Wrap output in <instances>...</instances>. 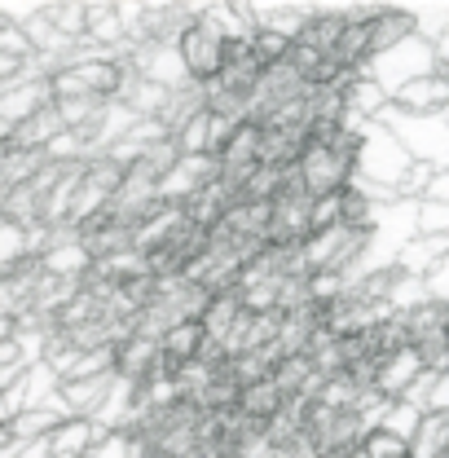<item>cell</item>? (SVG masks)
<instances>
[{
    "label": "cell",
    "mask_w": 449,
    "mask_h": 458,
    "mask_svg": "<svg viewBox=\"0 0 449 458\" xmlns=\"http://www.w3.org/2000/svg\"><path fill=\"white\" fill-rule=\"evenodd\" d=\"M128 71L119 57H75L49 75L54 102H119Z\"/></svg>",
    "instance_id": "cell-1"
},
{
    "label": "cell",
    "mask_w": 449,
    "mask_h": 458,
    "mask_svg": "<svg viewBox=\"0 0 449 458\" xmlns=\"http://www.w3.org/2000/svg\"><path fill=\"white\" fill-rule=\"evenodd\" d=\"M410 150L401 146V137H396L388 123H366L361 128V137H357V159H352V176L357 181H366V185H379V190H393L401 185V176L410 172Z\"/></svg>",
    "instance_id": "cell-2"
},
{
    "label": "cell",
    "mask_w": 449,
    "mask_h": 458,
    "mask_svg": "<svg viewBox=\"0 0 449 458\" xmlns=\"http://www.w3.org/2000/svg\"><path fill=\"white\" fill-rule=\"evenodd\" d=\"M441 62H436V49H432V40L419 31V36H410V40H401L393 45L388 54H375L366 62V75L393 98L401 84H410V80H419V75H428V71H436Z\"/></svg>",
    "instance_id": "cell-3"
},
{
    "label": "cell",
    "mask_w": 449,
    "mask_h": 458,
    "mask_svg": "<svg viewBox=\"0 0 449 458\" xmlns=\"http://www.w3.org/2000/svg\"><path fill=\"white\" fill-rule=\"evenodd\" d=\"M203 251H208V229L181 216L164 242H155L150 251H141V260H146L150 278H185Z\"/></svg>",
    "instance_id": "cell-4"
},
{
    "label": "cell",
    "mask_w": 449,
    "mask_h": 458,
    "mask_svg": "<svg viewBox=\"0 0 449 458\" xmlns=\"http://www.w3.org/2000/svg\"><path fill=\"white\" fill-rule=\"evenodd\" d=\"M221 31L203 18V4H199V18L172 40V49L181 57V66H185V80L190 84H208L216 71H221Z\"/></svg>",
    "instance_id": "cell-5"
},
{
    "label": "cell",
    "mask_w": 449,
    "mask_h": 458,
    "mask_svg": "<svg viewBox=\"0 0 449 458\" xmlns=\"http://www.w3.org/2000/svg\"><path fill=\"white\" fill-rule=\"evenodd\" d=\"M45 102H54V89L40 71H22L18 80L0 84V146L13 137V128L27 119L31 111H40Z\"/></svg>",
    "instance_id": "cell-6"
},
{
    "label": "cell",
    "mask_w": 449,
    "mask_h": 458,
    "mask_svg": "<svg viewBox=\"0 0 449 458\" xmlns=\"http://www.w3.org/2000/svg\"><path fill=\"white\" fill-rule=\"evenodd\" d=\"M445 106H449V71L445 66H436V71H428V75L401 84L393 98H388V111L405 114V119H432V114L445 111Z\"/></svg>",
    "instance_id": "cell-7"
},
{
    "label": "cell",
    "mask_w": 449,
    "mask_h": 458,
    "mask_svg": "<svg viewBox=\"0 0 449 458\" xmlns=\"http://www.w3.org/2000/svg\"><path fill=\"white\" fill-rule=\"evenodd\" d=\"M212 181H216V159L212 155H176V164L159 176V203L181 208Z\"/></svg>",
    "instance_id": "cell-8"
},
{
    "label": "cell",
    "mask_w": 449,
    "mask_h": 458,
    "mask_svg": "<svg viewBox=\"0 0 449 458\" xmlns=\"http://www.w3.org/2000/svg\"><path fill=\"white\" fill-rule=\"evenodd\" d=\"M419 375H423V361H419V352L405 344V348H396V352H388V357L375 361L370 393H379L384 401H401L414 384H419Z\"/></svg>",
    "instance_id": "cell-9"
},
{
    "label": "cell",
    "mask_w": 449,
    "mask_h": 458,
    "mask_svg": "<svg viewBox=\"0 0 449 458\" xmlns=\"http://www.w3.org/2000/svg\"><path fill=\"white\" fill-rule=\"evenodd\" d=\"M229 119L221 114H212L208 106H199V111L190 114L176 132H172V141H176V155H212L216 159V150H221V141L229 137Z\"/></svg>",
    "instance_id": "cell-10"
},
{
    "label": "cell",
    "mask_w": 449,
    "mask_h": 458,
    "mask_svg": "<svg viewBox=\"0 0 449 458\" xmlns=\"http://www.w3.org/2000/svg\"><path fill=\"white\" fill-rule=\"evenodd\" d=\"M419 36V13L414 9H401V4H384L375 18H370V57L388 54L393 45Z\"/></svg>",
    "instance_id": "cell-11"
},
{
    "label": "cell",
    "mask_w": 449,
    "mask_h": 458,
    "mask_svg": "<svg viewBox=\"0 0 449 458\" xmlns=\"http://www.w3.org/2000/svg\"><path fill=\"white\" fill-rule=\"evenodd\" d=\"M233 410L247 419V423H260V428H269L274 419H278L282 410H286V397L278 393V384L274 379H256V384H247V388H238V401H233Z\"/></svg>",
    "instance_id": "cell-12"
},
{
    "label": "cell",
    "mask_w": 449,
    "mask_h": 458,
    "mask_svg": "<svg viewBox=\"0 0 449 458\" xmlns=\"http://www.w3.org/2000/svg\"><path fill=\"white\" fill-rule=\"evenodd\" d=\"M97 423L93 419H62L54 432L45 437V454L49 458H84L89 445L97 441Z\"/></svg>",
    "instance_id": "cell-13"
},
{
    "label": "cell",
    "mask_w": 449,
    "mask_h": 458,
    "mask_svg": "<svg viewBox=\"0 0 449 458\" xmlns=\"http://www.w3.org/2000/svg\"><path fill=\"white\" fill-rule=\"evenodd\" d=\"M57 132H62V114H57L54 102H45L40 111H31L18 128H13V137H9V146H22V150H49V141H54Z\"/></svg>",
    "instance_id": "cell-14"
},
{
    "label": "cell",
    "mask_w": 449,
    "mask_h": 458,
    "mask_svg": "<svg viewBox=\"0 0 449 458\" xmlns=\"http://www.w3.org/2000/svg\"><path fill=\"white\" fill-rule=\"evenodd\" d=\"M238 313H242V304H238V291H233V286L208 295V304H203V313H199V327H203V335H208V344H212L216 352H221V340L229 335V327L238 322Z\"/></svg>",
    "instance_id": "cell-15"
},
{
    "label": "cell",
    "mask_w": 449,
    "mask_h": 458,
    "mask_svg": "<svg viewBox=\"0 0 449 458\" xmlns=\"http://www.w3.org/2000/svg\"><path fill=\"white\" fill-rule=\"evenodd\" d=\"M4 423H9V437H13V441H45L57 423H62V410L49 405V401H40V405H27V410L9 414Z\"/></svg>",
    "instance_id": "cell-16"
},
{
    "label": "cell",
    "mask_w": 449,
    "mask_h": 458,
    "mask_svg": "<svg viewBox=\"0 0 449 458\" xmlns=\"http://www.w3.org/2000/svg\"><path fill=\"white\" fill-rule=\"evenodd\" d=\"M40 18L57 40H66V45L84 40V0H49V4H40Z\"/></svg>",
    "instance_id": "cell-17"
},
{
    "label": "cell",
    "mask_w": 449,
    "mask_h": 458,
    "mask_svg": "<svg viewBox=\"0 0 449 458\" xmlns=\"http://www.w3.org/2000/svg\"><path fill=\"white\" fill-rule=\"evenodd\" d=\"M49 159L40 155V150H22V146H0V194L4 190H13V185H27L36 172L45 168Z\"/></svg>",
    "instance_id": "cell-18"
},
{
    "label": "cell",
    "mask_w": 449,
    "mask_h": 458,
    "mask_svg": "<svg viewBox=\"0 0 449 458\" xmlns=\"http://www.w3.org/2000/svg\"><path fill=\"white\" fill-rule=\"evenodd\" d=\"M449 445V414H423L410 437V458H441Z\"/></svg>",
    "instance_id": "cell-19"
},
{
    "label": "cell",
    "mask_w": 449,
    "mask_h": 458,
    "mask_svg": "<svg viewBox=\"0 0 449 458\" xmlns=\"http://www.w3.org/2000/svg\"><path fill=\"white\" fill-rule=\"evenodd\" d=\"M419 419H423V410L419 405H410V401H393L388 410H384V419H379V432H388L396 441H405L410 445V437L419 432Z\"/></svg>",
    "instance_id": "cell-20"
},
{
    "label": "cell",
    "mask_w": 449,
    "mask_h": 458,
    "mask_svg": "<svg viewBox=\"0 0 449 458\" xmlns=\"http://www.w3.org/2000/svg\"><path fill=\"white\" fill-rule=\"evenodd\" d=\"M286 49H291V40L278 36V31H265V27L251 31V54H256V62H260V71H269V66L286 62Z\"/></svg>",
    "instance_id": "cell-21"
},
{
    "label": "cell",
    "mask_w": 449,
    "mask_h": 458,
    "mask_svg": "<svg viewBox=\"0 0 449 458\" xmlns=\"http://www.w3.org/2000/svg\"><path fill=\"white\" fill-rule=\"evenodd\" d=\"M414 233L449 238V208L445 203H414Z\"/></svg>",
    "instance_id": "cell-22"
},
{
    "label": "cell",
    "mask_w": 449,
    "mask_h": 458,
    "mask_svg": "<svg viewBox=\"0 0 449 458\" xmlns=\"http://www.w3.org/2000/svg\"><path fill=\"white\" fill-rule=\"evenodd\" d=\"M84 458H141L132 450V441H128V432H97V441L89 445V454Z\"/></svg>",
    "instance_id": "cell-23"
},
{
    "label": "cell",
    "mask_w": 449,
    "mask_h": 458,
    "mask_svg": "<svg viewBox=\"0 0 449 458\" xmlns=\"http://www.w3.org/2000/svg\"><path fill=\"white\" fill-rule=\"evenodd\" d=\"M361 458H410V445L375 428V432H366V441H361Z\"/></svg>",
    "instance_id": "cell-24"
},
{
    "label": "cell",
    "mask_w": 449,
    "mask_h": 458,
    "mask_svg": "<svg viewBox=\"0 0 449 458\" xmlns=\"http://www.w3.org/2000/svg\"><path fill=\"white\" fill-rule=\"evenodd\" d=\"M423 203H445L449 208V168H436L432 185H428V194H423Z\"/></svg>",
    "instance_id": "cell-25"
},
{
    "label": "cell",
    "mask_w": 449,
    "mask_h": 458,
    "mask_svg": "<svg viewBox=\"0 0 449 458\" xmlns=\"http://www.w3.org/2000/svg\"><path fill=\"white\" fill-rule=\"evenodd\" d=\"M432 49H436V62H441V66H449V27H441V31H436Z\"/></svg>",
    "instance_id": "cell-26"
},
{
    "label": "cell",
    "mask_w": 449,
    "mask_h": 458,
    "mask_svg": "<svg viewBox=\"0 0 449 458\" xmlns=\"http://www.w3.org/2000/svg\"><path fill=\"white\" fill-rule=\"evenodd\" d=\"M18 340V322H9V318H0V344Z\"/></svg>",
    "instance_id": "cell-27"
},
{
    "label": "cell",
    "mask_w": 449,
    "mask_h": 458,
    "mask_svg": "<svg viewBox=\"0 0 449 458\" xmlns=\"http://www.w3.org/2000/svg\"><path fill=\"white\" fill-rule=\"evenodd\" d=\"M441 119H445V123H449V106H445V111H441Z\"/></svg>",
    "instance_id": "cell-28"
},
{
    "label": "cell",
    "mask_w": 449,
    "mask_h": 458,
    "mask_svg": "<svg viewBox=\"0 0 449 458\" xmlns=\"http://www.w3.org/2000/svg\"><path fill=\"white\" fill-rule=\"evenodd\" d=\"M445 379H449V370H445Z\"/></svg>",
    "instance_id": "cell-29"
},
{
    "label": "cell",
    "mask_w": 449,
    "mask_h": 458,
    "mask_svg": "<svg viewBox=\"0 0 449 458\" xmlns=\"http://www.w3.org/2000/svg\"><path fill=\"white\" fill-rule=\"evenodd\" d=\"M445 71H449V66H445Z\"/></svg>",
    "instance_id": "cell-30"
}]
</instances>
